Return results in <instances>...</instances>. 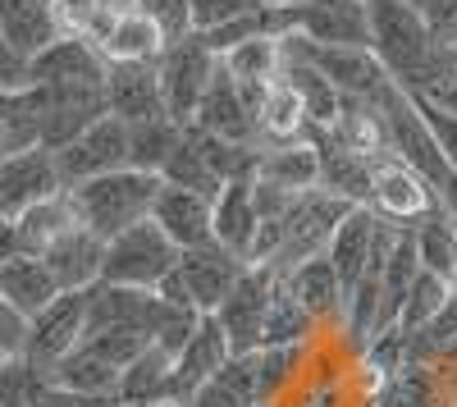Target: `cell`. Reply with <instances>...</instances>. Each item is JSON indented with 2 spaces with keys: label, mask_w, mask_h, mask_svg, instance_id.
Returning <instances> with one entry per match:
<instances>
[{
  "label": "cell",
  "mask_w": 457,
  "mask_h": 407,
  "mask_svg": "<svg viewBox=\"0 0 457 407\" xmlns=\"http://www.w3.org/2000/svg\"><path fill=\"white\" fill-rule=\"evenodd\" d=\"M247 262H238L234 252H224L220 243L211 247H193L179 256V279L187 288V298H193V307L202 316H215L224 307V298L234 293V284L243 279Z\"/></svg>",
  "instance_id": "2e32d148"
},
{
  "label": "cell",
  "mask_w": 457,
  "mask_h": 407,
  "mask_svg": "<svg viewBox=\"0 0 457 407\" xmlns=\"http://www.w3.org/2000/svg\"><path fill=\"white\" fill-rule=\"evenodd\" d=\"M23 87H32V60L0 37V92H23Z\"/></svg>",
  "instance_id": "681fc988"
},
{
  "label": "cell",
  "mask_w": 457,
  "mask_h": 407,
  "mask_svg": "<svg viewBox=\"0 0 457 407\" xmlns=\"http://www.w3.org/2000/svg\"><path fill=\"white\" fill-rule=\"evenodd\" d=\"M316 152H320V188L343 197V202H353V206H370V188H375V165L379 161H366V156H353V152H343L338 142L316 137Z\"/></svg>",
  "instance_id": "4dcf8cb0"
},
{
  "label": "cell",
  "mask_w": 457,
  "mask_h": 407,
  "mask_svg": "<svg viewBox=\"0 0 457 407\" xmlns=\"http://www.w3.org/2000/svg\"><path fill=\"white\" fill-rule=\"evenodd\" d=\"M284 79L297 87V96H302V105H307V124H312V133H307V142H316V137H325L334 124H338V115H343V96L325 73L316 69V64H307L302 55H293L288 46H284Z\"/></svg>",
  "instance_id": "484cf974"
},
{
  "label": "cell",
  "mask_w": 457,
  "mask_h": 407,
  "mask_svg": "<svg viewBox=\"0 0 457 407\" xmlns=\"http://www.w3.org/2000/svg\"><path fill=\"white\" fill-rule=\"evenodd\" d=\"M161 179L170 183V188H187V193H202V197H220V188H224V179L211 170V161L197 152V142L187 137V129H183V142L174 146V156L165 161V170H161Z\"/></svg>",
  "instance_id": "ab89813d"
},
{
  "label": "cell",
  "mask_w": 457,
  "mask_h": 407,
  "mask_svg": "<svg viewBox=\"0 0 457 407\" xmlns=\"http://www.w3.org/2000/svg\"><path fill=\"white\" fill-rule=\"evenodd\" d=\"M448 298H453V284L439 279V275H430V270H421V275H416V284H411V293H407V307H403V316H398L394 329H398L403 339H416L448 307Z\"/></svg>",
  "instance_id": "60d3db41"
},
{
  "label": "cell",
  "mask_w": 457,
  "mask_h": 407,
  "mask_svg": "<svg viewBox=\"0 0 457 407\" xmlns=\"http://www.w3.org/2000/svg\"><path fill=\"white\" fill-rule=\"evenodd\" d=\"M170 311L174 307L156 288H129V284H105V279L87 288V335H96V329H142V335L156 339Z\"/></svg>",
  "instance_id": "30bf717a"
},
{
  "label": "cell",
  "mask_w": 457,
  "mask_h": 407,
  "mask_svg": "<svg viewBox=\"0 0 457 407\" xmlns=\"http://www.w3.org/2000/svg\"><path fill=\"white\" fill-rule=\"evenodd\" d=\"M379 110H385V124H389V146H394V156L403 165H411L416 174H426L435 188H444L448 183V161L439 152V137L430 129V120L421 115V105H416V96H407L398 83H389L385 92H379L375 101Z\"/></svg>",
  "instance_id": "8992f818"
},
{
  "label": "cell",
  "mask_w": 457,
  "mask_h": 407,
  "mask_svg": "<svg viewBox=\"0 0 457 407\" xmlns=\"http://www.w3.org/2000/svg\"><path fill=\"white\" fill-rule=\"evenodd\" d=\"M124 407V403H120ZM151 407H187V403H151Z\"/></svg>",
  "instance_id": "6f0895ef"
},
{
  "label": "cell",
  "mask_w": 457,
  "mask_h": 407,
  "mask_svg": "<svg viewBox=\"0 0 457 407\" xmlns=\"http://www.w3.org/2000/svg\"><path fill=\"white\" fill-rule=\"evenodd\" d=\"M96 51L105 55V64H161L170 51V37L156 19H146L142 10H129L105 28Z\"/></svg>",
  "instance_id": "cb8c5ba5"
},
{
  "label": "cell",
  "mask_w": 457,
  "mask_h": 407,
  "mask_svg": "<svg viewBox=\"0 0 457 407\" xmlns=\"http://www.w3.org/2000/svg\"><path fill=\"white\" fill-rule=\"evenodd\" d=\"M55 165H60V179L64 188H79L87 179H101V174H114V170H133V152H129V124L124 120H96L87 133H79L69 146L55 152Z\"/></svg>",
  "instance_id": "9c48e42d"
},
{
  "label": "cell",
  "mask_w": 457,
  "mask_h": 407,
  "mask_svg": "<svg viewBox=\"0 0 457 407\" xmlns=\"http://www.w3.org/2000/svg\"><path fill=\"white\" fill-rule=\"evenodd\" d=\"M197 129L224 137V142H238V146H261V124H256V105L247 101V92L228 79V69L220 64L211 92L202 96V110H197Z\"/></svg>",
  "instance_id": "e0dca14e"
},
{
  "label": "cell",
  "mask_w": 457,
  "mask_h": 407,
  "mask_svg": "<svg viewBox=\"0 0 457 407\" xmlns=\"http://www.w3.org/2000/svg\"><path fill=\"white\" fill-rule=\"evenodd\" d=\"M256 179H261V183H275V188H284V193H293V197L320 188V152H316V142L261 146Z\"/></svg>",
  "instance_id": "f546056e"
},
{
  "label": "cell",
  "mask_w": 457,
  "mask_h": 407,
  "mask_svg": "<svg viewBox=\"0 0 457 407\" xmlns=\"http://www.w3.org/2000/svg\"><path fill=\"white\" fill-rule=\"evenodd\" d=\"M293 37H307L320 46L370 51V5L366 0H307L293 10Z\"/></svg>",
  "instance_id": "9a60e30c"
},
{
  "label": "cell",
  "mask_w": 457,
  "mask_h": 407,
  "mask_svg": "<svg viewBox=\"0 0 457 407\" xmlns=\"http://www.w3.org/2000/svg\"><path fill=\"white\" fill-rule=\"evenodd\" d=\"M69 32L60 0H0V37L19 46L28 60Z\"/></svg>",
  "instance_id": "7402d4cb"
},
{
  "label": "cell",
  "mask_w": 457,
  "mask_h": 407,
  "mask_svg": "<svg viewBox=\"0 0 457 407\" xmlns=\"http://www.w3.org/2000/svg\"><path fill=\"white\" fill-rule=\"evenodd\" d=\"M151 220L170 234V243L179 252H193V247H211L215 243V202L202 197V193L170 188V183H165Z\"/></svg>",
  "instance_id": "d6986e66"
},
{
  "label": "cell",
  "mask_w": 457,
  "mask_h": 407,
  "mask_svg": "<svg viewBox=\"0 0 457 407\" xmlns=\"http://www.w3.org/2000/svg\"><path fill=\"white\" fill-rule=\"evenodd\" d=\"M60 10H64L69 32L87 37V42L96 46L114 19L129 14V10H137V0H60Z\"/></svg>",
  "instance_id": "7bdbcfd3"
},
{
  "label": "cell",
  "mask_w": 457,
  "mask_h": 407,
  "mask_svg": "<svg viewBox=\"0 0 457 407\" xmlns=\"http://www.w3.org/2000/svg\"><path fill=\"white\" fill-rule=\"evenodd\" d=\"M42 262L51 266L55 284L64 293H83L92 284H101V266H105V238H96L92 229H69L60 243H51L42 252Z\"/></svg>",
  "instance_id": "d4e9b609"
},
{
  "label": "cell",
  "mask_w": 457,
  "mask_h": 407,
  "mask_svg": "<svg viewBox=\"0 0 457 407\" xmlns=\"http://www.w3.org/2000/svg\"><path fill=\"white\" fill-rule=\"evenodd\" d=\"M439 197H444V211L457 220V174H448V183L439 188Z\"/></svg>",
  "instance_id": "f5cc1de1"
},
{
  "label": "cell",
  "mask_w": 457,
  "mask_h": 407,
  "mask_svg": "<svg viewBox=\"0 0 457 407\" xmlns=\"http://www.w3.org/2000/svg\"><path fill=\"white\" fill-rule=\"evenodd\" d=\"M261 234V211H256V174L228 179L215 197V243L234 252L238 262H252V247Z\"/></svg>",
  "instance_id": "ac0fdd59"
},
{
  "label": "cell",
  "mask_w": 457,
  "mask_h": 407,
  "mask_svg": "<svg viewBox=\"0 0 457 407\" xmlns=\"http://www.w3.org/2000/svg\"><path fill=\"white\" fill-rule=\"evenodd\" d=\"M252 10H261V0H193V32H215Z\"/></svg>",
  "instance_id": "ee69618b"
},
{
  "label": "cell",
  "mask_w": 457,
  "mask_h": 407,
  "mask_svg": "<svg viewBox=\"0 0 457 407\" xmlns=\"http://www.w3.org/2000/svg\"><path fill=\"white\" fill-rule=\"evenodd\" d=\"M370 211L394 220V225H403V229H411V225H421L426 215L444 211V197H439V188H435L426 174H416L411 165H403L398 156H389V161L375 165Z\"/></svg>",
  "instance_id": "8fae6325"
},
{
  "label": "cell",
  "mask_w": 457,
  "mask_h": 407,
  "mask_svg": "<svg viewBox=\"0 0 457 407\" xmlns=\"http://www.w3.org/2000/svg\"><path fill=\"white\" fill-rule=\"evenodd\" d=\"M234 357V348H228V335L220 329L215 316H202L197 335L183 344V353L174 357V403H193L197 389L220 371V366Z\"/></svg>",
  "instance_id": "603a6c76"
},
{
  "label": "cell",
  "mask_w": 457,
  "mask_h": 407,
  "mask_svg": "<svg viewBox=\"0 0 457 407\" xmlns=\"http://www.w3.org/2000/svg\"><path fill=\"white\" fill-rule=\"evenodd\" d=\"M370 5V51L379 55L385 73L407 92V96H439L453 79V46H444L421 19L411 0H366Z\"/></svg>",
  "instance_id": "6da1fadb"
},
{
  "label": "cell",
  "mask_w": 457,
  "mask_h": 407,
  "mask_svg": "<svg viewBox=\"0 0 457 407\" xmlns=\"http://www.w3.org/2000/svg\"><path fill=\"white\" fill-rule=\"evenodd\" d=\"M69 193L64 179H60V165H55V152L46 146H32V152H14L0 161V215H23L32 206H42L51 197Z\"/></svg>",
  "instance_id": "4fadbf2b"
},
{
  "label": "cell",
  "mask_w": 457,
  "mask_h": 407,
  "mask_svg": "<svg viewBox=\"0 0 457 407\" xmlns=\"http://www.w3.org/2000/svg\"><path fill=\"white\" fill-rule=\"evenodd\" d=\"M137 10L146 19H156L170 42H179V37L193 32V0H137Z\"/></svg>",
  "instance_id": "f6af8a7d"
},
{
  "label": "cell",
  "mask_w": 457,
  "mask_h": 407,
  "mask_svg": "<svg viewBox=\"0 0 457 407\" xmlns=\"http://www.w3.org/2000/svg\"><path fill=\"white\" fill-rule=\"evenodd\" d=\"M14 256H28L23 247V234L10 215H0V262H14Z\"/></svg>",
  "instance_id": "816d5d0a"
},
{
  "label": "cell",
  "mask_w": 457,
  "mask_h": 407,
  "mask_svg": "<svg viewBox=\"0 0 457 407\" xmlns=\"http://www.w3.org/2000/svg\"><path fill=\"white\" fill-rule=\"evenodd\" d=\"M105 55L79 32H64L42 55H32V87H60V83H105Z\"/></svg>",
  "instance_id": "44dd1931"
},
{
  "label": "cell",
  "mask_w": 457,
  "mask_h": 407,
  "mask_svg": "<svg viewBox=\"0 0 457 407\" xmlns=\"http://www.w3.org/2000/svg\"><path fill=\"white\" fill-rule=\"evenodd\" d=\"M37 407H120V398H87V394H69V389L51 385Z\"/></svg>",
  "instance_id": "f907efd6"
},
{
  "label": "cell",
  "mask_w": 457,
  "mask_h": 407,
  "mask_svg": "<svg viewBox=\"0 0 457 407\" xmlns=\"http://www.w3.org/2000/svg\"><path fill=\"white\" fill-rule=\"evenodd\" d=\"M120 366L105 361L92 344H79L69 357H60L51 366V385L69 389V394H87V398H114L120 394Z\"/></svg>",
  "instance_id": "836d02e7"
},
{
  "label": "cell",
  "mask_w": 457,
  "mask_h": 407,
  "mask_svg": "<svg viewBox=\"0 0 457 407\" xmlns=\"http://www.w3.org/2000/svg\"><path fill=\"white\" fill-rule=\"evenodd\" d=\"M220 73V55L202 42L197 32L179 37V42H170L165 60H161V96H165V115L174 124H193L197 110H202V96L211 92Z\"/></svg>",
  "instance_id": "5b68a950"
},
{
  "label": "cell",
  "mask_w": 457,
  "mask_h": 407,
  "mask_svg": "<svg viewBox=\"0 0 457 407\" xmlns=\"http://www.w3.org/2000/svg\"><path fill=\"white\" fill-rule=\"evenodd\" d=\"M120 398L124 407H151V403H174V357L151 344L133 366L120 376Z\"/></svg>",
  "instance_id": "e575fe53"
},
{
  "label": "cell",
  "mask_w": 457,
  "mask_h": 407,
  "mask_svg": "<svg viewBox=\"0 0 457 407\" xmlns=\"http://www.w3.org/2000/svg\"><path fill=\"white\" fill-rule=\"evenodd\" d=\"M105 101L110 115L124 124L161 120L165 96H161V64H110L105 73Z\"/></svg>",
  "instance_id": "ffe728a7"
},
{
  "label": "cell",
  "mask_w": 457,
  "mask_h": 407,
  "mask_svg": "<svg viewBox=\"0 0 457 407\" xmlns=\"http://www.w3.org/2000/svg\"><path fill=\"white\" fill-rule=\"evenodd\" d=\"M284 284L293 288V298L302 303V311H307L316 325L325 320H343V307H348V293H343V279L334 270L329 256H312V262H302L297 270L284 275Z\"/></svg>",
  "instance_id": "4316f807"
},
{
  "label": "cell",
  "mask_w": 457,
  "mask_h": 407,
  "mask_svg": "<svg viewBox=\"0 0 457 407\" xmlns=\"http://www.w3.org/2000/svg\"><path fill=\"white\" fill-rule=\"evenodd\" d=\"M275 284H279V270H270V266H247L243 279L234 284V293L224 298V307L215 311L220 329L228 335V348H234L238 357L265 348V316H270Z\"/></svg>",
  "instance_id": "ba28073f"
},
{
  "label": "cell",
  "mask_w": 457,
  "mask_h": 407,
  "mask_svg": "<svg viewBox=\"0 0 457 407\" xmlns=\"http://www.w3.org/2000/svg\"><path fill=\"white\" fill-rule=\"evenodd\" d=\"M256 124H261V146L307 142V133H312L307 105H302L297 87L284 79V69H279V79L265 87V101H261V110H256Z\"/></svg>",
  "instance_id": "1f68e13d"
},
{
  "label": "cell",
  "mask_w": 457,
  "mask_h": 407,
  "mask_svg": "<svg viewBox=\"0 0 457 407\" xmlns=\"http://www.w3.org/2000/svg\"><path fill=\"white\" fill-rule=\"evenodd\" d=\"M348 211H353V202H343V197H334V193H325V188L302 193V197L288 206V215L279 220L284 238H279V252H275L270 270L288 275V270H297L302 262H312V256H325L334 229L343 225V215H348Z\"/></svg>",
  "instance_id": "3957f363"
},
{
  "label": "cell",
  "mask_w": 457,
  "mask_h": 407,
  "mask_svg": "<svg viewBox=\"0 0 457 407\" xmlns=\"http://www.w3.org/2000/svg\"><path fill=\"white\" fill-rule=\"evenodd\" d=\"M42 92V146L60 152L79 133H87L96 120L110 115L105 83H60V87H37Z\"/></svg>",
  "instance_id": "7c38bea8"
},
{
  "label": "cell",
  "mask_w": 457,
  "mask_h": 407,
  "mask_svg": "<svg viewBox=\"0 0 457 407\" xmlns=\"http://www.w3.org/2000/svg\"><path fill=\"white\" fill-rule=\"evenodd\" d=\"M179 256L183 252L170 243V234L156 225V220H142V225H133L120 238L105 243L101 279L105 284H129V288H156L179 266Z\"/></svg>",
  "instance_id": "277c9868"
},
{
  "label": "cell",
  "mask_w": 457,
  "mask_h": 407,
  "mask_svg": "<svg viewBox=\"0 0 457 407\" xmlns=\"http://www.w3.org/2000/svg\"><path fill=\"white\" fill-rule=\"evenodd\" d=\"M416 105H421V115L430 120V129H435V137H439V152H444L448 170L457 174V115H453V110H444V105H435V101H421V96H416Z\"/></svg>",
  "instance_id": "7dc6e473"
},
{
  "label": "cell",
  "mask_w": 457,
  "mask_h": 407,
  "mask_svg": "<svg viewBox=\"0 0 457 407\" xmlns=\"http://www.w3.org/2000/svg\"><path fill=\"white\" fill-rule=\"evenodd\" d=\"M312 329H316V320L302 311V303L293 298V288H288L284 275H279L275 298H270V316H265V348H302ZM265 348H261V353H265Z\"/></svg>",
  "instance_id": "f35d334b"
},
{
  "label": "cell",
  "mask_w": 457,
  "mask_h": 407,
  "mask_svg": "<svg viewBox=\"0 0 457 407\" xmlns=\"http://www.w3.org/2000/svg\"><path fill=\"white\" fill-rule=\"evenodd\" d=\"M416 238V256H421V270L439 275V279H457V220L448 211L426 215L421 225H411Z\"/></svg>",
  "instance_id": "d590c367"
},
{
  "label": "cell",
  "mask_w": 457,
  "mask_h": 407,
  "mask_svg": "<svg viewBox=\"0 0 457 407\" xmlns=\"http://www.w3.org/2000/svg\"><path fill=\"white\" fill-rule=\"evenodd\" d=\"M261 407H270V403H261Z\"/></svg>",
  "instance_id": "91938a15"
},
{
  "label": "cell",
  "mask_w": 457,
  "mask_h": 407,
  "mask_svg": "<svg viewBox=\"0 0 457 407\" xmlns=\"http://www.w3.org/2000/svg\"><path fill=\"white\" fill-rule=\"evenodd\" d=\"M51 389V371L32 366L28 357L0 361V407H37Z\"/></svg>",
  "instance_id": "b9f144b4"
},
{
  "label": "cell",
  "mask_w": 457,
  "mask_h": 407,
  "mask_svg": "<svg viewBox=\"0 0 457 407\" xmlns=\"http://www.w3.org/2000/svg\"><path fill=\"white\" fill-rule=\"evenodd\" d=\"M87 339V288L83 293H60V298L32 316V335H28V361L51 371L60 357H69Z\"/></svg>",
  "instance_id": "5bb4252c"
},
{
  "label": "cell",
  "mask_w": 457,
  "mask_h": 407,
  "mask_svg": "<svg viewBox=\"0 0 457 407\" xmlns=\"http://www.w3.org/2000/svg\"><path fill=\"white\" fill-rule=\"evenodd\" d=\"M14 225H19V234H23L28 256H42V252H46L51 243H60L69 229H79V211H73L69 193H60V197H51V202H42V206L14 215Z\"/></svg>",
  "instance_id": "8d00e7d4"
},
{
  "label": "cell",
  "mask_w": 457,
  "mask_h": 407,
  "mask_svg": "<svg viewBox=\"0 0 457 407\" xmlns=\"http://www.w3.org/2000/svg\"><path fill=\"white\" fill-rule=\"evenodd\" d=\"M329 142H338L343 152L366 156V161H389L394 156L385 110H379L375 101H343V115L329 129Z\"/></svg>",
  "instance_id": "f1b7e54d"
},
{
  "label": "cell",
  "mask_w": 457,
  "mask_h": 407,
  "mask_svg": "<svg viewBox=\"0 0 457 407\" xmlns=\"http://www.w3.org/2000/svg\"><path fill=\"white\" fill-rule=\"evenodd\" d=\"M453 64H457V46H453Z\"/></svg>",
  "instance_id": "680465c9"
},
{
  "label": "cell",
  "mask_w": 457,
  "mask_h": 407,
  "mask_svg": "<svg viewBox=\"0 0 457 407\" xmlns=\"http://www.w3.org/2000/svg\"><path fill=\"white\" fill-rule=\"evenodd\" d=\"M183 142V124H174L170 115L161 120H142V124H129V152H133V170H146V174H161L165 161L174 156V146Z\"/></svg>",
  "instance_id": "74e56055"
},
{
  "label": "cell",
  "mask_w": 457,
  "mask_h": 407,
  "mask_svg": "<svg viewBox=\"0 0 457 407\" xmlns=\"http://www.w3.org/2000/svg\"><path fill=\"white\" fill-rule=\"evenodd\" d=\"M261 5H279V10H297V5H307V0H261Z\"/></svg>",
  "instance_id": "11a10c76"
},
{
  "label": "cell",
  "mask_w": 457,
  "mask_h": 407,
  "mask_svg": "<svg viewBox=\"0 0 457 407\" xmlns=\"http://www.w3.org/2000/svg\"><path fill=\"white\" fill-rule=\"evenodd\" d=\"M161 188H165L161 174L114 170V174H101V179H87V183H79V188H69V202H73V211H79V225L110 243L124 229L151 220Z\"/></svg>",
  "instance_id": "7a4b0ae2"
},
{
  "label": "cell",
  "mask_w": 457,
  "mask_h": 407,
  "mask_svg": "<svg viewBox=\"0 0 457 407\" xmlns=\"http://www.w3.org/2000/svg\"><path fill=\"white\" fill-rule=\"evenodd\" d=\"M60 284L51 275V266L42 256H14V262H0V298H10L23 316L46 311L60 298Z\"/></svg>",
  "instance_id": "d6a6232c"
},
{
  "label": "cell",
  "mask_w": 457,
  "mask_h": 407,
  "mask_svg": "<svg viewBox=\"0 0 457 407\" xmlns=\"http://www.w3.org/2000/svg\"><path fill=\"white\" fill-rule=\"evenodd\" d=\"M430 101H435V105H444V110H453V115H457V79H453V83H448L439 96H430Z\"/></svg>",
  "instance_id": "db71d44e"
},
{
  "label": "cell",
  "mask_w": 457,
  "mask_h": 407,
  "mask_svg": "<svg viewBox=\"0 0 457 407\" xmlns=\"http://www.w3.org/2000/svg\"><path fill=\"white\" fill-rule=\"evenodd\" d=\"M453 284H457V279H453Z\"/></svg>",
  "instance_id": "94428289"
},
{
  "label": "cell",
  "mask_w": 457,
  "mask_h": 407,
  "mask_svg": "<svg viewBox=\"0 0 457 407\" xmlns=\"http://www.w3.org/2000/svg\"><path fill=\"white\" fill-rule=\"evenodd\" d=\"M28 335H32V316H23L10 298H0V361L23 357L28 353Z\"/></svg>",
  "instance_id": "bcb514c9"
},
{
  "label": "cell",
  "mask_w": 457,
  "mask_h": 407,
  "mask_svg": "<svg viewBox=\"0 0 457 407\" xmlns=\"http://www.w3.org/2000/svg\"><path fill=\"white\" fill-rule=\"evenodd\" d=\"M284 46L307 64H316L348 101H379V92L394 83L379 55L366 46H320V42H307V37H284Z\"/></svg>",
  "instance_id": "52a82bcc"
},
{
  "label": "cell",
  "mask_w": 457,
  "mask_h": 407,
  "mask_svg": "<svg viewBox=\"0 0 457 407\" xmlns=\"http://www.w3.org/2000/svg\"><path fill=\"white\" fill-rule=\"evenodd\" d=\"M10 156V146H5V133H0V161H5Z\"/></svg>",
  "instance_id": "9f6ffc18"
},
{
  "label": "cell",
  "mask_w": 457,
  "mask_h": 407,
  "mask_svg": "<svg viewBox=\"0 0 457 407\" xmlns=\"http://www.w3.org/2000/svg\"><path fill=\"white\" fill-rule=\"evenodd\" d=\"M265 403V385H261V353L247 357H228L220 371L197 389V398L187 407H261Z\"/></svg>",
  "instance_id": "83f0119b"
},
{
  "label": "cell",
  "mask_w": 457,
  "mask_h": 407,
  "mask_svg": "<svg viewBox=\"0 0 457 407\" xmlns=\"http://www.w3.org/2000/svg\"><path fill=\"white\" fill-rule=\"evenodd\" d=\"M444 46H457V0H411Z\"/></svg>",
  "instance_id": "c3c4849f"
}]
</instances>
